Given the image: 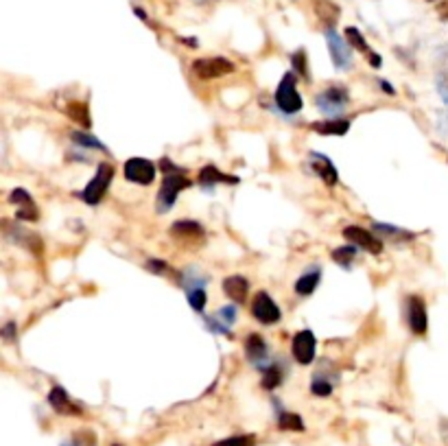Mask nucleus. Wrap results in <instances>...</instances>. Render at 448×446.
<instances>
[{"mask_svg":"<svg viewBox=\"0 0 448 446\" xmlns=\"http://www.w3.org/2000/svg\"><path fill=\"white\" fill-rule=\"evenodd\" d=\"M313 11H315L317 20L326 29H334V25H337L341 18V7L337 3H332V0H315V3H313Z\"/></svg>","mask_w":448,"mask_h":446,"instance_id":"18","label":"nucleus"},{"mask_svg":"<svg viewBox=\"0 0 448 446\" xmlns=\"http://www.w3.org/2000/svg\"><path fill=\"white\" fill-rule=\"evenodd\" d=\"M291 64L296 66V71H298V75H302V77H308V66H306V53L300 49L298 53H293L291 55Z\"/></svg>","mask_w":448,"mask_h":446,"instance_id":"33","label":"nucleus"},{"mask_svg":"<svg viewBox=\"0 0 448 446\" xmlns=\"http://www.w3.org/2000/svg\"><path fill=\"white\" fill-rule=\"evenodd\" d=\"M3 339L5 342H16V324L9 322L5 328H3Z\"/></svg>","mask_w":448,"mask_h":446,"instance_id":"35","label":"nucleus"},{"mask_svg":"<svg viewBox=\"0 0 448 446\" xmlns=\"http://www.w3.org/2000/svg\"><path fill=\"white\" fill-rule=\"evenodd\" d=\"M236 71V66L226 59V57H204V59H195L193 61V73L199 79H219V77H226L230 73Z\"/></svg>","mask_w":448,"mask_h":446,"instance_id":"5","label":"nucleus"},{"mask_svg":"<svg viewBox=\"0 0 448 446\" xmlns=\"http://www.w3.org/2000/svg\"><path fill=\"white\" fill-rule=\"evenodd\" d=\"M298 79L293 73H286L282 77V81L278 83L276 88V105L280 112H284V114H298V112L302 109L304 101H302V95L298 92Z\"/></svg>","mask_w":448,"mask_h":446,"instance_id":"3","label":"nucleus"},{"mask_svg":"<svg viewBox=\"0 0 448 446\" xmlns=\"http://www.w3.org/2000/svg\"><path fill=\"white\" fill-rule=\"evenodd\" d=\"M123 171H125L127 180L133 182V184L147 186V184H151L155 180V167L149 160H145V158H129L125 162V169Z\"/></svg>","mask_w":448,"mask_h":446,"instance_id":"12","label":"nucleus"},{"mask_svg":"<svg viewBox=\"0 0 448 446\" xmlns=\"http://www.w3.org/2000/svg\"><path fill=\"white\" fill-rule=\"evenodd\" d=\"M245 354L254 366H260L267 361V342L260 337V334L252 332L248 339H245Z\"/></svg>","mask_w":448,"mask_h":446,"instance_id":"20","label":"nucleus"},{"mask_svg":"<svg viewBox=\"0 0 448 446\" xmlns=\"http://www.w3.org/2000/svg\"><path fill=\"white\" fill-rule=\"evenodd\" d=\"M193 3H197V5H212V3H217V0H193Z\"/></svg>","mask_w":448,"mask_h":446,"instance_id":"40","label":"nucleus"},{"mask_svg":"<svg viewBox=\"0 0 448 446\" xmlns=\"http://www.w3.org/2000/svg\"><path fill=\"white\" fill-rule=\"evenodd\" d=\"M223 294H226L232 302L236 304H243L245 300H248V294H250V282L245 276L241 274H234V276H228L226 280H223Z\"/></svg>","mask_w":448,"mask_h":446,"instance_id":"16","label":"nucleus"},{"mask_svg":"<svg viewBox=\"0 0 448 446\" xmlns=\"http://www.w3.org/2000/svg\"><path fill=\"white\" fill-rule=\"evenodd\" d=\"M252 315L256 318V322H260L265 326H272V324L280 322L282 311L267 291H258L254 302H252Z\"/></svg>","mask_w":448,"mask_h":446,"instance_id":"6","label":"nucleus"},{"mask_svg":"<svg viewBox=\"0 0 448 446\" xmlns=\"http://www.w3.org/2000/svg\"><path fill=\"white\" fill-rule=\"evenodd\" d=\"M71 140L77 143L79 147H85V149H99V151H107V147L97 138L92 136V133H85V131H71Z\"/></svg>","mask_w":448,"mask_h":446,"instance_id":"26","label":"nucleus"},{"mask_svg":"<svg viewBox=\"0 0 448 446\" xmlns=\"http://www.w3.org/2000/svg\"><path fill=\"white\" fill-rule=\"evenodd\" d=\"M111 180H114V167L107 164V162H101L97 167V175L85 184V188L81 191V199L87 204V206H99L101 199L105 197Z\"/></svg>","mask_w":448,"mask_h":446,"instance_id":"2","label":"nucleus"},{"mask_svg":"<svg viewBox=\"0 0 448 446\" xmlns=\"http://www.w3.org/2000/svg\"><path fill=\"white\" fill-rule=\"evenodd\" d=\"M356 258V250L352 248V245H341V248L332 250V260L337 263L339 267H344V270H350V265L354 263Z\"/></svg>","mask_w":448,"mask_h":446,"instance_id":"28","label":"nucleus"},{"mask_svg":"<svg viewBox=\"0 0 448 446\" xmlns=\"http://www.w3.org/2000/svg\"><path fill=\"white\" fill-rule=\"evenodd\" d=\"M199 184L204 188H212L217 184H238V177L221 173L214 164H206L199 171Z\"/></svg>","mask_w":448,"mask_h":446,"instance_id":"19","label":"nucleus"},{"mask_svg":"<svg viewBox=\"0 0 448 446\" xmlns=\"http://www.w3.org/2000/svg\"><path fill=\"white\" fill-rule=\"evenodd\" d=\"M219 315L223 318V322H226V324L230 326V324H234V320H236V308H234V306H223Z\"/></svg>","mask_w":448,"mask_h":446,"instance_id":"34","label":"nucleus"},{"mask_svg":"<svg viewBox=\"0 0 448 446\" xmlns=\"http://www.w3.org/2000/svg\"><path fill=\"white\" fill-rule=\"evenodd\" d=\"M348 101H350V95H348L346 88H341V85H330V88H326V90H322L315 97L317 109L322 112L324 116H330V119L341 114L344 107L348 105Z\"/></svg>","mask_w":448,"mask_h":446,"instance_id":"4","label":"nucleus"},{"mask_svg":"<svg viewBox=\"0 0 448 446\" xmlns=\"http://www.w3.org/2000/svg\"><path fill=\"white\" fill-rule=\"evenodd\" d=\"M169 234L173 239H177L179 243L188 245V248H193V245H201V241L206 239V230L201 228V223L197 221H190V219H182V221H175Z\"/></svg>","mask_w":448,"mask_h":446,"instance_id":"8","label":"nucleus"},{"mask_svg":"<svg viewBox=\"0 0 448 446\" xmlns=\"http://www.w3.org/2000/svg\"><path fill=\"white\" fill-rule=\"evenodd\" d=\"M326 42H328L332 64L337 66L339 71H350L352 68V53H350L352 47L350 44L334 29H326Z\"/></svg>","mask_w":448,"mask_h":446,"instance_id":"7","label":"nucleus"},{"mask_svg":"<svg viewBox=\"0 0 448 446\" xmlns=\"http://www.w3.org/2000/svg\"><path fill=\"white\" fill-rule=\"evenodd\" d=\"M9 202L18 208L16 217L20 221H35L40 215H37V206L33 202V197L25 191V188H13L11 195H9Z\"/></svg>","mask_w":448,"mask_h":446,"instance_id":"14","label":"nucleus"},{"mask_svg":"<svg viewBox=\"0 0 448 446\" xmlns=\"http://www.w3.org/2000/svg\"><path fill=\"white\" fill-rule=\"evenodd\" d=\"M374 230L378 232V234H383V239L385 241H394V243H402V241H411L413 239V234L411 232H407V230H400V228H394V226H389V223H374Z\"/></svg>","mask_w":448,"mask_h":446,"instance_id":"24","label":"nucleus"},{"mask_svg":"<svg viewBox=\"0 0 448 446\" xmlns=\"http://www.w3.org/2000/svg\"><path fill=\"white\" fill-rule=\"evenodd\" d=\"M308 164L313 169V173L320 175L326 186H334L339 182V173H337V167L332 164V160L328 158V155L320 153V151H310L308 153Z\"/></svg>","mask_w":448,"mask_h":446,"instance_id":"13","label":"nucleus"},{"mask_svg":"<svg viewBox=\"0 0 448 446\" xmlns=\"http://www.w3.org/2000/svg\"><path fill=\"white\" fill-rule=\"evenodd\" d=\"M344 239L358 245V248H363L370 254H380L383 252V239L374 236L372 232H368L365 228H358V226H348L344 228Z\"/></svg>","mask_w":448,"mask_h":446,"instance_id":"10","label":"nucleus"},{"mask_svg":"<svg viewBox=\"0 0 448 446\" xmlns=\"http://www.w3.org/2000/svg\"><path fill=\"white\" fill-rule=\"evenodd\" d=\"M378 83H380V90H385L387 95H396V90H394V88L389 85V81H385V79H380Z\"/></svg>","mask_w":448,"mask_h":446,"instance_id":"39","label":"nucleus"},{"mask_svg":"<svg viewBox=\"0 0 448 446\" xmlns=\"http://www.w3.org/2000/svg\"><path fill=\"white\" fill-rule=\"evenodd\" d=\"M313 129L322 136H346V131L350 129L348 119H326L322 123H313Z\"/></svg>","mask_w":448,"mask_h":446,"instance_id":"21","label":"nucleus"},{"mask_svg":"<svg viewBox=\"0 0 448 446\" xmlns=\"http://www.w3.org/2000/svg\"><path fill=\"white\" fill-rule=\"evenodd\" d=\"M147 267H149L151 272H155V274H162L167 270V263H162V260H149Z\"/></svg>","mask_w":448,"mask_h":446,"instance_id":"36","label":"nucleus"},{"mask_svg":"<svg viewBox=\"0 0 448 446\" xmlns=\"http://www.w3.org/2000/svg\"><path fill=\"white\" fill-rule=\"evenodd\" d=\"M111 446H121V444H111Z\"/></svg>","mask_w":448,"mask_h":446,"instance_id":"42","label":"nucleus"},{"mask_svg":"<svg viewBox=\"0 0 448 446\" xmlns=\"http://www.w3.org/2000/svg\"><path fill=\"white\" fill-rule=\"evenodd\" d=\"M49 405L61 414V416H81V407L73 403V398L68 396V392H66L63 387H53L49 392Z\"/></svg>","mask_w":448,"mask_h":446,"instance_id":"15","label":"nucleus"},{"mask_svg":"<svg viewBox=\"0 0 448 446\" xmlns=\"http://www.w3.org/2000/svg\"><path fill=\"white\" fill-rule=\"evenodd\" d=\"M188 186H190V180L182 175V171L164 175L162 186H160V193H158V199H155V210L162 212V215L169 212V210L175 206L179 193L186 191Z\"/></svg>","mask_w":448,"mask_h":446,"instance_id":"1","label":"nucleus"},{"mask_svg":"<svg viewBox=\"0 0 448 446\" xmlns=\"http://www.w3.org/2000/svg\"><path fill=\"white\" fill-rule=\"evenodd\" d=\"M133 13H136L138 18H143V20H147V13H145L143 9H138V7H136V9H133Z\"/></svg>","mask_w":448,"mask_h":446,"instance_id":"41","label":"nucleus"},{"mask_svg":"<svg viewBox=\"0 0 448 446\" xmlns=\"http://www.w3.org/2000/svg\"><path fill=\"white\" fill-rule=\"evenodd\" d=\"M212 446H256V438L252 433H248V435H234V438L219 440Z\"/></svg>","mask_w":448,"mask_h":446,"instance_id":"31","label":"nucleus"},{"mask_svg":"<svg viewBox=\"0 0 448 446\" xmlns=\"http://www.w3.org/2000/svg\"><path fill=\"white\" fill-rule=\"evenodd\" d=\"M320 280H322V272L320 270H310V272H306L304 276H300L298 278V282H296V294L298 296H310L313 291H315L317 289V284H320Z\"/></svg>","mask_w":448,"mask_h":446,"instance_id":"22","label":"nucleus"},{"mask_svg":"<svg viewBox=\"0 0 448 446\" xmlns=\"http://www.w3.org/2000/svg\"><path fill=\"white\" fill-rule=\"evenodd\" d=\"M407 320L413 334H427L429 330V315H427V304L420 296H411L407 300Z\"/></svg>","mask_w":448,"mask_h":446,"instance_id":"11","label":"nucleus"},{"mask_svg":"<svg viewBox=\"0 0 448 446\" xmlns=\"http://www.w3.org/2000/svg\"><path fill=\"white\" fill-rule=\"evenodd\" d=\"M260 385H262L265 390H269V392L282 385V372H280V368H278L276 363L267 366V368L262 370V381H260Z\"/></svg>","mask_w":448,"mask_h":446,"instance_id":"25","label":"nucleus"},{"mask_svg":"<svg viewBox=\"0 0 448 446\" xmlns=\"http://www.w3.org/2000/svg\"><path fill=\"white\" fill-rule=\"evenodd\" d=\"M310 392L315 394V396H320V398H326V396L332 394V383L326 381V378H322V376H313V381H310Z\"/></svg>","mask_w":448,"mask_h":446,"instance_id":"32","label":"nucleus"},{"mask_svg":"<svg viewBox=\"0 0 448 446\" xmlns=\"http://www.w3.org/2000/svg\"><path fill=\"white\" fill-rule=\"evenodd\" d=\"M429 3H435V0H429Z\"/></svg>","mask_w":448,"mask_h":446,"instance_id":"43","label":"nucleus"},{"mask_svg":"<svg viewBox=\"0 0 448 446\" xmlns=\"http://www.w3.org/2000/svg\"><path fill=\"white\" fill-rule=\"evenodd\" d=\"M63 112L68 114L75 123H79L81 127L90 129V125H92V119H90V109L83 101H71L68 107H63Z\"/></svg>","mask_w":448,"mask_h":446,"instance_id":"23","label":"nucleus"},{"mask_svg":"<svg viewBox=\"0 0 448 446\" xmlns=\"http://www.w3.org/2000/svg\"><path fill=\"white\" fill-rule=\"evenodd\" d=\"M315 350H317V339L310 330H300L293 337V344H291L293 359L300 366H310L313 359H315Z\"/></svg>","mask_w":448,"mask_h":446,"instance_id":"9","label":"nucleus"},{"mask_svg":"<svg viewBox=\"0 0 448 446\" xmlns=\"http://www.w3.org/2000/svg\"><path fill=\"white\" fill-rule=\"evenodd\" d=\"M188 304L193 306V311H197V313H204V306H206V291L204 287H197V289H188Z\"/></svg>","mask_w":448,"mask_h":446,"instance_id":"30","label":"nucleus"},{"mask_svg":"<svg viewBox=\"0 0 448 446\" xmlns=\"http://www.w3.org/2000/svg\"><path fill=\"white\" fill-rule=\"evenodd\" d=\"M346 42L350 44L352 49H356V51H361V53H372L370 51V47H368V42H365V37H363V33L358 31L356 27H348L346 29Z\"/></svg>","mask_w":448,"mask_h":446,"instance_id":"29","label":"nucleus"},{"mask_svg":"<svg viewBox=\"0 0 448 446\" xmlns=\"http://www.w3.org/2000/svg\"><path fill=\"white\" fill-rule=\"evenodd\" d=\"M437 13L442 20H448V0H444L442 5H437Z\"/></svg>","mask_w":448,"mask_h":446,"instance_id":"37","label":"nucleus"},{"mask_svg":"<svg viewBox=\"0 0 448 446\" xmlns=\"http://www.w3.org/2000/svg\"><path fill=\"white\" fill-rule=\"evenodd\" d=\"M278 427L284 431H304V422L298 414H291V411H280L278 416Z\"/></svg>","mask_w":448,"mask_h":446,"instance_id":"27","label":"nucleus"},{"mask_svg":"<svg viewBox=\"0 0 448 446\" xmlns=\"http://www.w3.org/2000/svg\"><path fill=\"white\" fill-rule=\"evenodd\" d=\"M3 228H5V236L7 239H16L13 243H20V245H25V248H29L33 254L37 252H42V241H40V236L37 234H33V232H27V230H22V228H18V226H11V221H3Z\"/></svg>","mask_w":448,"mask_h":446,"instance_id":"17","label":"nucleus"},{"mask_svg":"<svg viewBox=\"0 0 448 446\" xmlns=\"http://www.w3.org/2000/svg\"><path fill=\"white\" fill-rule=\"evenodd\" d=\"M370 64H372V68H380L383 59H380V55H376V53H370Z\"/></svg>","mask_w":448,"mask_h":446,"instance_id":"38","label":"nucleus"}]
</instances>
